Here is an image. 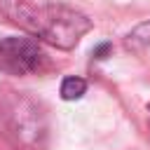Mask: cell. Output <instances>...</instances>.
<instances>
[{"label": "cell", "mask_w": 150, "mask_h": 150, "mask_svg": "<svg viewBox=\"0 0 150 150\" xmlns=\"http://www.w3.org/2000/svg\"><path fill=\"white\" fill-rule=\"evenodd\" d=\"M0 12L30 38L56 49H73L91 30V19L80 9L49 0H0Z\"/></svg>", "instance_id": "6da1fadb"}, {"label": "cell", "mask_w": 150, "mask_h": 150, "mask_svg": "<svg viewBox=\"0 0 150 150\" xmlns=\"http://www.w3.org/2000/svg\"><path fill=\"white\" fill-rule=\"evenodd\" d=\"M2 129L5 136L23 148V150H38L45 138V122L35 103L28 98H12L9 103L2 105Z\"/></svg>", "instance_id": "7a4b0ae2"}, {"label": "cell", "mask_w": 150, "mask_h": 150, "mask_svg": "<svg viewBox=\"0 0 150 150\" xmlns=\"http://www.w3.org/2000/svg\"><path fill=\"white\" fill-rule=\"evenodd\" d=\"M45 63L47 54L35 38L9 35L0 40V70L9 75H35Z\"/></svg>", "instance_id": "3957f363"}, {"label": "cell", "mask_w": 150, "mask_h": 150, "mask_svg": "<svg viewBox=\"0 0 150 150\" xmlns=\"http://www.w3.org/2000/svg\"><path fill=\"white\" fill-rule=\"evenodd\" d=\"M59 91H61V98H63V101H77V98H82L84 91H87V80H84V77H77V75L63 77Z\"/></svg>", "instance_id": "277c9868"}, {"label": "cell", "mask_w": 150, "mask_h": 150, "mask_svg": "<svg viewBox=\"0 0 150 150\" xmlns=\"http://www.w3.org/2000/svg\"><path fill=\"white\" fill-rule=\"evenodd\" d=\"M124 47H127V49H134V52L150 47V21L138 23V26L124 38Z\"/></svg>", "instance_id": "5b68a950"}, {"label": "cell", "mask_w": 150, "mask_h": 150, "mask_svg": "<svg viewBox=\"0 0 150 150\" xmlns=\"http://www.w3.org/2000/svg\"><path fill=\"white\" fill-rule=\"evenodd\" d=\"M108 52H110V45H108V42H103V45H98V47L91 52V56H94V59H105V54H108Z\"/></svg>", "instance_id": "8992f818"}]
</instances>
